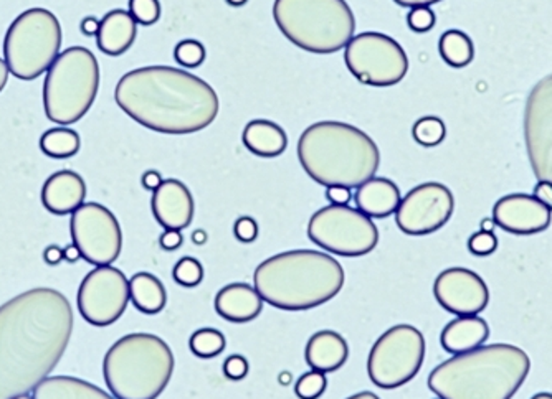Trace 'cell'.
<instances>
[{
  "label": "cell",
  "instance_id": "obj_1",
  "mask_svg": "<svg viewBox=\"0 0 552 399\" xmlns=\"http://www.w3.org/2000/svg\"><path fill=\"white\" fill-rule=\"evenodd\" d=\"M75 315L68 299L36 287L0 305V399L34 393L60 363Z\"/></svg>",
  "mask_w": 552,
  "mask_h": 399
},
{
  "label": "cell",
  "instance_id": "obj_2",
  "mask_svg": "<svg viewBox=\"0 0 552 399\" xmlns=\"http://www.w3.org/2000/svg\"><path fill=\"white\" fill-rule=\"evenodd\" d=\"M118 106L146 129L184 136L209 128L219 116L215 89L172 66H144L126 73L114 89Z\"/></svg>",
  "mask_w": 552,
  "mask_h": 399
},
{
  "label": "cell",
  "instance_id": "obj_3",
  "mask_svg": "<svg viewBox=\"0 0 552 399\" xmlns=\"http://www.w3.org/2000/svg\"><path fill=\"white\" fill-rule=\"evenodd\" d=\"M531 360L509 343L482 345L452 356L429 376V388L442 399H511L526 382Z\"/></svg>",
  "mask_w": 552,
  "mask_h": 399
},
{
  "label": "cell",
  "instance_id": "obj_4",
  "mask_svg": "<svg viewBox=\"0 0 552 399\" xmlns=\"http://www.w3.org/2000/svg\"><path fill=\"white\" fill-rule=\"evenodd\" d=\"M341 262L328 252L293 250L264 261L254 274L256 292L280 311H309L329 302L344 286Z\"/></svg>",
  "mask_w": 552,
  "mask_h": 399
},
{
  "label": "cell",
  "instance_id": "obj_5",
  "mask_svg": "<svg viewBox=\"0 0 552 399\" xmlns=\"http://www.w3.org/2000/svg\"><path fill=\"white\" fill-rule=\"evenodd\" d=\"M299 164L315 182L359 189L376 177L380 150L356 126L339 121L311 124L298 140Z\"/></svg>",
  "mask_w": 552,
  "mask_h": 399
},
{
  "label": "cell",
  "instance_id": "obj_6",
  "mask_svg": "<svg viewBox=\"0 0 552 399\" xmlns=\"http://www.w3.org/2000/svg\"><path fill=\"white\" fill-rule=\"evenodd\" d=\"M174 353L152 333H130L103 362L106 386L116 399H158L174 373Z\"/></svg>",
  "mask_w": 552,
  "mask_h": 399
},
{
  "label": "cell",
  "instance_id": "obj_7",
  "mask_svg": "<svg viewBox=\"0 0 552 399\" xmlns=\"http://www.w3.org/2000/svg\"><path fill=\"white\" fill-rule=\"evenodd\" d=\"M273 18L291 44L318 55L346 48L356 32L346 0H275Z\"/></svg>",
  "mask_w": 552,
  "mask_h": 399
},
{
  "label": "cell",
  "instance_id": "obj_8",
  "mask_svg": "<svg viewBox=\"0 0 552 399\" xmlns=\"http://www.w3.org/2000/svg\"><path fill=\"white\" fill-rule=\"evenodd\" d=\"M99 89L97 56L85 46H70L53 61L44 85L47 118L70 126L87 116Z\"/></svg>",
  "mask_w": 552,
  "mask_h": 399
},
{
  "label": "cell",
  "instance_id": "obj_9",
  "mask_svg": "<svg viewBox=\"0 0 552 399\" xmlns=\"http://www.w3.org/2000/svg\"><path fill=\"white\" fill-rule=\"evenodd\" d=\"M60 48L62 26L58 18L50 10H26L5 34L4 61L12 77L32 81L50 70Z\"/></svg>",
  "mask_w": 552,
  "mask_h": 399
},
{
  "label": "cell",
  "instance_id": "obj_10",
  "mask_svg": "<svg viewBox=\"0 0 552 399\" xmlns=\"http://www.w3.org/2000/svg\"><path fill=\"white\" fill-rule=\"evenodd\" d=\"M425 358V339L419 329L401 323L384 332L370 348L368 373L382 390H395L415 378Z\"/></svg>",
  "mask_w": 552,
  "mask_h": 399
},
{
  "label": "cell",
  "instance_id": "obj_11",
  "mask_svg": "<svg viewBox=\"0 0 552 399\" xmlns=\"http://www.w3.org/2000/svg\"><path fill=\"white\" fill-rule=\"evenodd\" d=\"M307 236L319 248L346 258L366 256L379 243L372 218L348 205L318 210L307 223Z\"/></svg>",
  "mask_w": 552,
  "mask_h": 399
},
{
  "label": "cell",
  "instance_id": "obj_12",
  "mask_svg": "<svg viewBox=\"0 0 552 399\" xmlns=\"http://www.w3.org/2000/svg\"><path fill=\"white\" fill-rule=\"evenodd\" d=\"M344 61L352 77L369 87H394L409 71V58L402 46L392 36L379 32L352 36L346 45Z\"/></svg>",
  "mask_w": 552,
  "mask_h": 399
},
{
  "label": "cell",
  "instance_id": "obj_13",
  "mask_svg": "<svg viewBox=\"0 0 552 399\" xmlns=\"http://www.w3.org/2000/svg\"><path fill=\"white\" fill-rule=\"evenodd\" d=\"M71 240L81 258L93 266H111L123 248V233L111 210L99 203H83L71 213Z\"/></svg>",
  "mask_w": 552,
  "mask_h": 399
},
{
  "label": "cell",
  "instance_id": "obj_14",
  "mask_svg": "<svg viewBox=\"0 0 552 399\" xmlns=\"http://www.w3.org/2000/svg\"><path fill=\"white\" fill-rule=\"evenodd\" d=\"M130 301V279L113 266H97L89 271L77 295L81 317L95 327H106L120 321Z\"/></svg>",
  "mask_w": 552,
  "mask_h": 399
},
{
  "label": "cell",
  "instance_id": "obj_15",
  "mask_svg": "<svg viewBox=\"0 0 552 399\" xmlns=\"http://www.w3.org/2000/svg\"><path fill=\"white\" fill-rule=\"evenodd\" d=\"M453 210L455 199L448 187L439 182L422 183L401 200L395 223L405 235H430L447 225Z\"/></svg>",
  "mask_w": 552,
  "mask_h": 399
},
{
  "label": "cell",
  "instance_id": "obj_16",
  "mask_svg": "<svg viewBox=\"0 0 552 399\" xmlns=\"http://www.w3.org/2000/svg\"><path fill=\"white\" fill-rule=\"evenodd\" d=\"M525 139L537 182L552 183V75L541 79L527 96Z\"/></svg>",
  "mask_w": 552,
  "mask_h": 399
},
{
  "label": "cell",
  "instance_id": "obj_17",
  "mask_svg": "<svg viewBox=\"0 0 552 399\" xmlns=\"http://www.w3.org/2000/svg\"><path fill=\"white\" fill-rule=\"evenodd\" d=\"M435 299L447 312L478 315L490 302V289L476 272L464 268L442 271L433 284Z\"/></svg>",
  "mask_w": 552,
  "mask_h": 399
},
{
  "label": "cell",
  "instance_id": "obj_18",
  "mask_svg": "<svg viewBox=\"0 0 552 399\" xmlns=\"http://www.w3.org/2000/svg\"><path fill=\"white\" fill-rule=\"evenodd\" d=\"M493 220L511 235L527 236L546 231L552 221V210L526 193H513L496 201Z\"/></svg>",
  "mask_w": 552,
  "mask_h": 399
},
{
  "label": "cell",
  "instance_id": "obj_19",
  "mask_svg": "<svg viewBox=\"0 0 552 399\" xmlns=\"http://www.w3.org/2000/svg\"><path fill=\"white\" fill-rule=\"evenodd\" d=\"M152 215L164 230L182 231L193 223L195 201L187 185L177 179H167L152 191Z\"/></svg>",
  "mask_w": 552,
  "mask_h": 399
},
{
  "label": "cell",
  "instance_id": "obj_20",
  "mask_svg": "<svg viewBox=\"0 0 552 399\" xmlns=\"http://www.w3.org/2000/svg\"><path fill=\"white\" fill-rule=\"evenodd\" d=\"M87 183L73 170H60L47 179L42 190V203L53 215L65 217L85 203Z\"/></svg>",
  "mask_w": 552,
  "mask_h": 399
},
{
  "label": "cell",
  "instance_id": "obj_21",
  "mask_svg": "<svg viewBox=\"0 0 552 399\" xmlns=\"http://www.w3.org/2000/svg\"><path fill=\"white\" fill-rule=\"evenodd\" d=\"M215 311L232 323L252 322L264 311V299L255 287L245 282H232L215 295Z\"/></svg>",
  "mask_w": 552,
  "mask_h": 399
},
{
  "label": "cell",
  "instance_id": "obj_22",
  "mask_svg": "<svg viewBox=\"0 0 552 399\" xmlns=\"http://www.w3.org/2000/svg\"><path fill=\"white\" fill-rule=\"evenodd\" d=\"M305 356L311 370L321 373H333L348 362L349 347L338 332L321 330L307 340Z\"/></svg>",
  "mask_w": 552,
  "mask_h": 399
},
{
  "label": "cell",
  "instance_id": "obj_23",
  "mask_svg": "<svg viewBox=\"0 0 552 399\" xmlns=\"http://www.w3.org/2000/svg\"><path fill=\"white\" fill-rule=\"evenodd\" d=\"M490 337L488 322L478 315H462L448 322L440 335V343L448 353L460 355L482 347Z\"/></svg>",
  "mask_w": 552,
  "mask_h": 399
},
{
  "label": "cell",
  "instance_id": "obj_24",
  "mask_svg": "<svg viewBox=\"0 0 552 399\" xmlns=\"http://www.w3.org/2000/svg\"><path fill=\"white\" fill-rule=\"evenodd\" d=\"M356 205L369 218H387L394 215L401 205V190L392 180L372 177L356 191Z\"/></svg>",
  "mask_w": 552,
  "mask_h": 399
},
{
  "label": "cell",
  "instance_id": "obj_25",
  "mask_svg": "<svg viewBox=\"0 0 552 399\" xmlns=\"http://www.w3.org/2000/svg\"><path fill=\"white\" fill-rule=\"evenodd\" d=\"M136 22L128 10L116 9L108 12L99 22L97 44L101 52L109 56H120L131 48L136 40Z\"/></svg>",
  "mask_w": 552,
  "mask_h": 399
},
{
  "label": "cell",
  "instance_id": "obj_26",
  "mask_svg": "<svg viewBox=\"0 0 552 399\" xmlns=\"http://www.w3.org/2000/svg\"><path fill=\"white\" fill-rule=\"evenodd\" d=\"M244 144L255 156L273 159L288 148V136L276 122L255 119L244 129Z\"/></svg>",
  "mask_w": 552,
  "mask_h": 399
},
{
  "label": "cell",
  "instance_id": "obj_27",
  "mask_svg": "<svg viewBox=\"0 0 552 399\" xmlns=\"http://www.w3.org/2000/svg\"><path fill=\"white\" fill-rule=\"evenodd\" d=\"M34 399H116L97 384L75 376H48L32 393Z\"/></svg>",
  "mask_w": 552,
  "mask_h": 399
},
{
  "label": "cell",
  "instance_id": "obj_28",
  "mask_svg": "<svg viewBox=\"0 0 552 399\" xmlns=\"http://www.w3.org/2000/svg\"><path fill=\"white\" fill-rule=\"evenodd\" d=\"M130 297L140 312L159 313L167 304L166 287L150 272H138L130 281Z\"/></svg>",
  "mask_w": 552,
  "mask_h": 399
},
{
  "label": "cell",
  "instance_id": "obj_29",
  "mask_svg": "<svg viewBox=\"0 0 552 399\" xmlns=\"http://www.w3.org/2000/svg\"><path fill=\"white\" fill-rule=\"evenodd\" d=\"M439 50L443 61L453 68L468 66L474 58V42L462 30H448L440 36Z\"/></svg>",
  "mask_w": 552,
  "mask_h": 399
},
{
  "label": "cell",
  "instance_id": "obj_30",
  "mask_svg": "<svg viewBox=\"0 0 552 399\" xmlns=\"http://www.w3.org/2000/svg\"><path fill=\"white\" fill-rule=\"evenodd\" d=\"M81 140L77 130L55 128L47 130L40 139V148L45 156L52 159H70L78 154Z\"/></svg>",
  "mask_w": 552,
  "mask_h": 399
},
{
  "label": "cell",
  "instance_id": "obj_31",
  "mask_svg": "<svg viewBox=\"0 0 552 399\" xmlns=\"http://www.w3.org/2000/svg\"><path fill=\"white\" fill-rule=\"evenodd\" d=\"M225 335L215 329H201L193 332L189 340V347L193 353L199 358H215L225 348Z\"/></svg>",
  "mask_w": 552,
  "mask_h": 399
},
{
  "label": "cell",
  "instance_id": "obj_32",
  "mask_svg": "<svg viewBox=\"0 0 552 399\" xmlns=\"http://www.w3.org/2000/svg\"><path fill=\"white\" fill-rule=\"evenodd\" d=\"M412 136L423 148H435L445 139L447 128L437 116H425L413 124Z\"/></svg>",
  "mask_w": 552,
  "mask_h": 399
},
{
  "label": "cell",
  "instance_id": "obj_33",
  "mask_svg": "<svg viewBox=\"0 0 552 399\" xmlns=\"http://www.w3.org/2000/svg\"><path fill=\"white\" fill-rule=\"evenodd\" d=\"M205 56H207L205 46L201 42L193 40V38H187V40L179 42L176 50H174V58L184 68L201 66L202 63L205 61Z\"/></svg>",
  "mask_w": 552,
  "mask_h": 399
},
{
  "label": "cell",
  "instance_id": "obj_34",
  "mask_svg": "<svg viewBox=\"0 0 552 399\" xmlns=\"http://www.w3.org/2000/svg\"><path fill=\"white\" fill-rule=\"evenodd\" d=\"M172 278L179 286H199L202 279H203V268H202L201 261L191 258V256H185L174 266Z\"/></svg>",
  "mask_w": 552,
  "mask_h": 399
},
{
  "label": "cell",
  "instance_id": "obj_35",
  "mask_svg": "<svg viewBox=\"0 0 552 399\" xmlns=\"http://www.w3.org/2000/svg\"><path fill=\"white\" fill-rule=\"evenodd\" d=\"M326 388H328L326 373L311 370V372L303 374L297 382L295 393H297L299 399H318L319 396H323Z\"/></svg>",
  "mask_w": 552,
  "mask_h": 399
},
{
  "label": "cell",
  "instance_id": "obj_36",
  "mask_svg": "<svg viewBox=\"0 0 552 399\" xmlns=\"http://www.w3.org/2000/svg\"><path fill=\"white\" fill-rule=\"evenodd\" d=\"M131 17L140 26H154L161 18V4L159 0H130Z\"/></svg>",
  "mask_w": 552,
  "mask_h": 399
},
{
  "label": "cell",
  "instance_id": "obj_37",
  "mask_svg": "<svg viewBox=\"0 0 552 399\" xmlns=\"http://www.w3.org/2000/svg\"><path fill=\"white\" fill-rule=\"evenodd\" d=\"M437 22L435 12L430 7H413L407 15V24L409 28L415 34H427Z\"/></svg>",
  "mask_w": 552,
  "mask_h": 399
},
{
  "label": "cell",
  "instance_id": "obj_38",
  "mask_svg": "<svg viewBox=\"0 0 552 399\" xmlns=\"http://www.w3.org/2000/svg\"><path fill=\"white\" fill-rule=\"evenodd\" d=\"M468 250L474 256H490L498 250V238L495 233L478 231L468 240Z\"/></svg>",
  "mask_w": 552,
  "mask_h": 399
},
{
  "label": "cell",
  "instance_id": "obj_39",
  "mask_svg": "<svg viewBox=\"0 0 552 399\" xmlns=\"http://www.w3.org/2000/svg\"><path fill=\"white\" fill-rule=\"evenodd\" d=\"M248 372H250V364H248L245 356L230 355L224 363V373H225L228 380H234V382L244 380Z\"/></svg>",
  "mask_w": 552,
  "mask_h": 399
},
{
  "label": "cell",
  "instance_id": "obj_40",
  "mask_svg": "<svg viewBox=\"0 0 552 399\" xmlns=\"http://www.w3.org/2000/svg\"><path fill=\"white\" fill-rule=\"evenodd\" d=\"M234 233L240 243H254L258 238V223L252 217H240L234 225Z\"/></svg>",
  "mask_w": 552,
  "mask_h": 399
},
{
  "label": "cell",
  "instance_id": "obj_41",
  "mask_svg": "<svg viewBox=\"0 0 552 399\" xmlns=\"http://www.w3.org/2000/svg\"><path fill=\"white\" fill-rule=\"evenodd\" d=\"M182 243H184V236L179 230H166L159 238L161 248L166 251H176L182 246Z\"/></svg>",
  "mask_w": 552,
  "mask_h": 399
},
{
  "label": "cell",
  "instance_id": "obj_42",
  "mask_svg": "<svg viewBox=\"0 0 552 399\" xmlns=\"http://www.w3.org/2000/svg\"><path fill=\"white\" fill-rule=\"evenodd\" d=\"M326 199L331 201V205H348L352 199L351 189H346L341 185H334V187H328L326 190Z\"/></svg>",
  "mask_w": 552,
  "mask_h": 399
},
{
  "label": "cell",
  "instance_id": "obj_43",
  "mask_svg": "<svg viewBox=\"0 0 552 399\" xmlns=\"http://www.w3.org/2000/svg\"><path fill=\"white\" fill-rule=\"evenodd\" d=\"M535 199L539 200L547 209L552 210V183L551 182H537L535 187Z\"/></svg>",
  "mask_w": 552,
  "mask_h": 399
},
{
  "label": "cell",
  "instance_id": "obj_44",
  "mask_svg": "<svg viewBox=\"0 0 552 399\" xmlns=\"http://www.w3.org/2000/svg\"><path fill=\"white\" fill-rule=\"evenodd\" d=\"M141 182H142V187L146 190L154 191L158 190L161 183L164 182V179H162V175L159 174L158 170H148V172L142 174Z\"/></svg>",
  "mask_w": 552,
  "mask_h": 399
},
{
  "label": "cell",
  "instance_id": "obj_45",
  "mask_svg": "<svg viewBox=\"0 0 552 399\" xmlns=\"http://www.w3.org/2000/svg\"><path fill=\"white\" fill-rule=\"evenodd\" d=\"M44 260L48 266H58L63 261V250L57 244L48 246L44 252Z\"/></svg>",
  "mask_w": 552,
  "mask_h": 399
},
{
  "label": "cell",
  "instance_id": "obj_46",
  "mask_svg": "<svg viewBox=\"0 0 552 399\" xmlns=\"http://www.w3.org/2000/svg\"><path fill=\"white\" fill-rule=\"evenodd\" d=\"M79 30H81L83 36H97L98 30H99V20L95 17H85L81 20Z\"/></svg>",
  "mask_w": 552,
  "mask_h": 399
},
{
  "label": "cell",
  "instance_id": "obj_47",
  "mask_svg": "<svg viewBox=\"0 0 552 399\" xmlns=\"http://www.w3.org/2000/svg\"><path fill=\"white\" fill-rule=\"evenodd\" d=\"M395 4H399L401 7H407V9H413V7H430L437 2L442 0H394Z\"/></svg>",
  "mask_w": 552,
  "mask_h": 399
},
{
  "label": "cell",
  "instance_id": "obj_48",
  "mask_svg": "<svg viewBox=\"0 0 552 399\" xmlns=\"http://www.w3.org/2000/svg\"><path fill=\"white\" fill-rule=\"evenodd\" d=\"M81 258V252L75 244L71 243L63 250V260L68 261V262H77Z\"/></svg>",
  "mask_w": 552,
  "mask_h": 399
},
{
  "label": "cell",
  "instance_id": "obj_49",
  "mask_svg": "<svg viewBox=\"0 0 552 399\" xmlns=\"http://www.w3.org/2000/svg\"><path fill=\"white\" fill-rule=\"evenodd\" d=\"M9 68H7V65H5V61L0 58V93L4 91V87L7 85V81H9Z\"/></svg>",
  "mask_w": 552,
  "mask_h": 399
},
{
  "label": "cell",
  "instance_id": "obj_50",
  "mask_svg": "<svg viewBox=\"0 0 552 399\" xmlns=\"http://www.w3.org/2000/svg\"><path fill=\"white\" fill-rule=\"evenodd\" d=\"M207 240H209V235H207V231H205V230H195V231H193V244H197V246H202V244L207 243Z\"/></svg>",
  "mask_w": 552,
  "mask_h": 399
},
{
  "label": "cell",
  "instance_id": "obj_51",
  "mask_svg": "<svg viewBox=\"0 0 552 399\" xmlns=\"http://www.w3.org/2000/svg\"><path fill=\"white\" fill-rule=\"evenodd\" d=\"M495 220L493 218H484L482 220V225H480V231H486V233H493V230H495Z\"/></svg>",
  "mask_w": 552,
  "mask_h": 399
},
{
  "label": "cell",
  "instance_id": "obj_52",
  "mask_svg": "<svg viewBox=\"0 0 552 399\" xmlns=\"http://www.w3.org/2000/svg\"><path fill=\"white\" fill-rule=\"evenodd\" d=\"M348 399H380L377 396L376 393H370V391H362V393H358V394H352Z\"/></svg>",
  "mask_w": 552,
  "mask_h": 399
},
{
  "label": "cell",
  "instance_id": "obj_53",
  "mask_svg": "<svg viewBox=\"0 0 552 399\" xmlns=\"http://www.w3.org/2000/svg\"><path fill=\"white\" fill-rule=\"evenodd\" d=\"M293 382V376L289 372H281L278 374V383H280L281 386H289V383Z\"/></svg>",
  "mask_w": 552,
  "mask_h": 399
},
{
  "label": "cell",
  "instance_id": "obj_54",
  "mask_svg": "<svg viewBox=\"0 0 552 399\" xmlns=\"http://www.w3.org/2000/svg\"><path fill=\"white\" fill-rule=\"evenodd\" d=\"M248 0H227L228 5H232V7H242V5H245Z\"/></svg>",
  "mask_w": 552,
  "mask_h": 399
},
{
  "label": "cell",
  "instance_id": "obj_55",
  "mask_svg": "<svg viewBox=\"0 0 552 399\" xmlns=\"http://www.w3.org/2000/svg\"><path fill=\"white\" fill-rule=\"evenodd\" d=\"M531 399H552V393H537Z\"/></svg>",
  "mask_w": 552,
  "mask_h": 399
},
{
  "label": "cell",
  "instance_id": "obj_56",
  "mask_svg": "<svg viewBox=\"0 0 552 399\" xmlns=\"http://www.w3.org/2000/svg\"><path fill=\"white\" fill-rule=\"evenodd\" d=\"M14 399H34V396H28V394H22V396H17V398Z\"/></svg>",
  "mask_w": 552,
  "mask_h": 399
},
{
  "label": "cell",
  "instance_id": "obj_57",
  "mask_svg": "<svg viewBox=\"0 0 552 399\" xmlns=\"http://www.w3.org/2000/svg\"><path fill=\"white\" fill-rule=\"evenodd\" d=\"M439 399H442V398H439Z\"/></svg>",
  "mask_w": 552,
  "mask_h": 399
}]
</instances>
